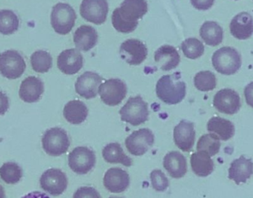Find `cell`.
<instances>
[{
	"mask_svg": "<svg viewBox=\"0 0 253 198\" xmlns=\"http://www.w3.org/2000/svg\"><path fill=\"white\" fill-rule=\"evenodd\" d=\"M216 77L213 73L209 71H200L194 77L196 89L201 92H210L216 87Z\"/></svg>",
	"mask_w": 253,
	"mask_h": 198,
	"instance_id": "836d02e7",
	"label": "cell"
},
{
	"mask_svg": "<svg viewBox=\"0 0 253 198\" xmlns=\"http://www.w3.org/2000/svg\"><path fill=\"white\" fill-rule=\"evenodd\" d=\"M154 135L149 129H141L132 132L126 140L127 151L134 156L144 155L153 147Z\"/></svg>",
	"mask_w": 253,
	"mask_h": 198,
	"instance_id": "30bf717a",
	"label": "cell"
},
{
	"mask_svg": "<svg viewBox=\"0 0 253 198\" xmlns=\"http://www.w3.org/2000/svg\"><path fill=\"white\" fill-rule=\"evenodd\" d=\"M200 36L208 46H217L222 42L224 32L217 22L207 21L201 27Z\"/></svg>",
	"mask_w": 253,
	"mask_h": 198,
	"instance_id": "f1b7e54d",
	"label": "cell"
},
{
	"mask_svg": "<svg viewBox=\"0 0 253 198\" xmlns=\"http://www.w3.org/2000/svg\"><path fill=\"white\" fill-rule=\"evenodd\" d=\"M103 183L110 193L119 194L126 191L129 187V175L120 168H111L105 173Z\"/></svg>",
	"mask_w": 253,
	"mask_h": 198,
	"instance_id": "ac0fdd59",
	"label": "cell"
},
{
	"mask_svg": "<svg viewBox=\"0 0 253 198\" xmlns=\"http://www.w3.org/2000/svg\"><path fill=\"white\" fill-rule=\"evenodd\" d=\"M158 98L168 105L179 103L186 96V84L180 73L165 75L159 79L156 87Z\"/></svg>",
	"mask_w": 253,
	"mask_h": 198,
	"instance_id": "7a4b0ae2",
	"label": "cell"
},
{
	"mask_svg": "<svg viewBox=\"0 0 253 198\" xmlns=\"http://www.w3.org/2000/svg\"><path fill=\"white\" fill-rule=\"evenodd\" d=\"M44 151L48 155L58 157L65 154L70 147L68 134L61 128H52L46 131L42 140Z\"/></svg>",
	"mask_w": 253,
	"mask_h": 198,
	"instance_id": "8992f818",
	"label": "cell"
},
{
	"mask_svg": "<svg viewBox=\"0 0 253 198\" xmlns=\"http://www.w3.org/2000/svg\"><path fill=\"white\" fill-rule=\"evenodd\" d=\"M219 138L214 134H207L201 137L197 144V150L208 153L211 157L218 154L221 148Z\"/></svg>",
	"mask_w": 253,
	"mask_h": 198,
	"instance_id": "1f68e13d",
	"label": "cell"
},
{
	"mask_svg": "<svg viewBox=\"0 0 253 198\" xmlns=\"http://www.w3.org/2000/svg\"><path fill=\"white\" fill-rule=\"evenodd\" d=\"M212 63L214 68L220 74L233 75L242 66V56L233 48L223 47L213 53Z\"/></svg>",
	"mask_w": 253,
	"mask_h": 198,
	"instance_id": "3957f363",
	"label": "cell"
},
{
	"mask_svg": "<svg viewBox=\"0 0 253 198\" xmlns=\"http://www.w3.org/2000/svg\"><path fill=\"white\" fill-rule=\"evenodd\" d=\"M19 20L14 12L10 10H0V34L10 35L19 28Z\"/></svg>",
	"mask_w": 253,
	"mask_h": 198,
	"instance_id": "f546056e",
	"label": "cell"
},
{
	"mask_svg": "<svg viewBox=\"0 0 253 198\" xmlns=\"http://www.w3.org/2000/svg\"><path fill=\"white\" fill-rule=\"evenodd\" d=\"M102 157L107 163H121L126 167L132 164V159L124 152V150L118 143H112L107 145L102 150Z\"/></svg>",
	"mask_w": 253,
	"mask_h": 198,
	"instance_id": "83f0119b",
	"label": "cell"
},
{
	"mask_svg": "<svg viewBox=\"0 0 253 198\" xmlns=\"http://www.w3.org/2000/svg\"><path fill=\"white\" fill-rule=\"evenodd\" d=\"M108 10L107 0H83L80 6L83 19L96 25H102L106 21Z\"/></svg>",
	"mask_w": 253,
	"mask_h": 198,
	"instance_id": "8fae6325",
	"label": "cell"
},
{
	"mask_svg": "<svg viewBox=\"0 0 253 198\" xmlns=\"http://www.w3.org/2000/svg\"><path fill=\"white\" fill-rule=\"evenodd\" d=\"M76 19L75 10L66 3H58L52 9L50 23L53 30L61 35H66L71 32L75 25Z\"/></svg>",
	"mask_w": 253,
	"mask_h": 198,
	"instance_id": "277c9868",
	"label": "cell"
},
{
	"mask_svg": "<svg viewBox=\"0 0 253 198\" xmlns=\"http://www.w3.org/2000/svg\"><path fill=\"white\" fill-rule=\"evenodd\" d=\"M213 105L219 112L226 114H236L240 110V97L236 91L230 89H221L213 98Z\"/></svg>",
	"mask_w": 253,
	"mask_h": 198,
	"instance_id": "5bb4252c",
	"label": "cell"
},
{
	"mask_svg": "<svg viewBox=\"0 0 253 198\" xmlns=\"http://www.w3.org/2000/svg\"><path fill=\"white\" fill-rule=\"evenodd\" d=\"M44 91V84L42 80L31 76L22 81L19 89V98L24 102L32 103L40 100Z\"/></svg>",
	"mask_w": 253,
	"mask_h": 198,
	"instance_id": "d6986e66",
	"label": "cell"
},
{
	"mask_svg": "<svg viewBox=\"0 0 253 198\" xmlns=\"http://www.w3.org/2000/svg\"><path fill=\"white\" fill-rule=\"evenodd\" d=\"M208 130L216 135L220 140L227 141L235 135V126L230 120L220 117H213L208 121Z\"/></svg>",
	"mask_w": 253,
	"mask_h": 198,
	"instance_id": "d4e9b609",
	"label": "cell"
},
{
	"mask_svg": "<svg viewBox=\"0 0 253 198\" xmlns=\"http://www.w3.org/2000/svg\"><path fill=\"white\" fill-rule=\"evenodd\" d=\"M0 178L7 184H16L22 178V170L16 163L8 162L0 168Z\"/></svg>",
	"mask_w": 253,
	"mask_h": 198,
	"instance_id": "d6a6232c",
	"label": "cell"
},
{
	"mask_svg": "<svg viewBox=\"0 0 253 198\" xmlns=\"http://www.w3.org/2000/svg\"><path fill=\"white\" fill-rule=\"evenodd\" d=\"M147 10L146 0H124L120 7L113 12V26L119 32H132L138 26V21L147 13Z\"/></svg>",
	"mask_w": 253,
	"mask_h": 198,
	"instance_id": "6da1fadb",
	"label": "cell"
},
{
	"mask_svg": "<svg viewBox=\"0 0 253 198\" xmlns=\"http://www.w3.org/2000/svg\"><path fill=\"white\" fill-rule=\"evenodd\" d=\"M245 95L247 103L253 108V82L249 83L245 88Z\"/></svg>",
	"mask_w": 253,
	"mask_h": 198,
	"instance_id": "ab89813d",
	"label": "cell"
},
{
	"mask_svg": "<svg viewBox=\"0 0 253 198\" xmlns=\"http://www.w3.org/2000/svg\"><path fill=\"white\" fill-rule=\"evenodd\" d=\"M164 167L169 176L175 179L183 178L187 172V163L185 157L178 151H171L164 158Z\"/></svg>",
	"mask_w": 253,
	"mask_h": 198,
	"instance_id": "603a6c76",
	"label": "cell"
},
{
	"mask_svg": "<svg viewBox=\"0 0 253 198\" xmlns=\"http://www.w3.org/2000/svg\"><path fill=\"white\" fill-rule=\"evenodd\" d=\"M5 198V193H4V189L0 185V198Z\"/></svg>",
	"mask_w": 253,
	"mask_h": 198,
	"instance_id": "60d3db41",
	"label": "cell"
},
{
	"mask_svg": "<svg viewBox=\"0 0 253 198\" xmlns=\"http://www.w3.org/2000/svg\"><path fill=\"white\" fill-rule=\"evenodd\" d=\"M96 155L87 147H77L68 156V164L73 172L78 175H85L96 164Z\"/></svg>",
	"mask_w": 253,
	"mask_h": 198,
	"instance_id": "ba28073f",
	"label": "cell"
},
{
	"mask_svg": "<svg viewBox=\"0 0 253 198\" xmlns=\"http://www.w3.org/2000/svg\"><path fill=\"white\" fill-rule=\"evenodd\" d=\"M192 5L200 10H206L211 8L215 0H190Z\"/></svg>",
	"mask_w": 253,
	"mask_h": 198,
	"instance_id": "74e56055",
	"label": "cell"
},
{
	"mask_svg": "<svg viewBox=\"0 0 253 198\" xmlns=\"http://www.w3.org/2000/svg\"><path fill=\"white\" fill-rule=\"evenodd\" d=\"M181 50L186 57L196 59L203 55L205 46L198 39L189 38L183 42L181 44Z\"/></svg>",
	"mask_w": 253,
	"mask_h": 198,
	"instance_id": "e575fe53",
	"label": "cell"
},
{
	"mask_svg": "<svg viewBox=\"0 0 253 198\" xmlns=\"http://www.w3.org/2000/svg\"><path fill=\"white\" fill-rule=\"evenodd\" d=\"M74 42L79 50L88 51L97 44V32L90 25H82L74 33Z\"/></svg>",
	"mask_w": 253,
	"mask_h": 198,
	"instance_id": "cb8c5ba5",
	"label": "cell"
},
{
	"mask_svg": "<svg viewBox=\"0 0 253 198\" xmlns=\"http://www.w3.org/2000/svg\"><path fill=\"white\" fill-rule=\"evenodd\" d=\"M31 63L36 72L46 73L52 68L53 59L48 52L40 50L31 55Z\"/></svg>",
	"mask_w": 253,
	"mask_h": 198,
	"instance_id": "4dcf8cb0",
	"label": "cell"
},
{
	"mask_svg": "<svg viewBox=\"0 0 253 198\" xmlns=\"http://www.w3.org/2000/svg\"><path fill=\"white\" fill-rule=\"evenodd\" d=\"M40 186L44 191L53 196L63 194L68 187V178L60 169H50L40 178Z\"/></svg>",
	"mask_w": 253,
	"mask_h": 198,
	"instance_id": "7c38bea8",
	"label": "cell"
},
{
	"mask_svg": "<svg viewBox=\"0 0 253 198\" xmlns=\"http://www.w3.org/2000/svg\"><path fill=\"white\" fill-rule=\"evenodd\" d=\"M57 66L64 74L74 75L83 66V56L78 49H71L63 50L58 56Z\"/></svg>",
	"mask_w": 253,
	"mask_h": 198,
	"instance_id": "e0dca14e",
	"label": "cell"
},
{
	"mask_svg": "<svg viewBox=\"0 0 253 198\" xmlns=\"http://www.w3.org/2000/svg\"><path fill=\"white\" fill-rule=\"evenodd\" d=\"M190 164L193 172L199 177H208L214 170V163L211 156L205 151H198L192 154Z\"/></svg>",
	"mask_w": 253,
	"mask_h": 198,
	"instance_id": "4316f807",
	"label": "cell"
},
{
	"mask_svg": "<svg viewBox=\"0 0 253 198\" xmlns=\"http://www.w3.org/2000/svg\"><path fill=\"white\" fill-rule=\"evenodd\" d=\"M155 62L162 71H170L178 66L181 58L176 49L171 46L159 48L154 55Z\"/></svg>",
	"mask_w": 253,
	"mask_h": 198,
	"instance_id": "7402d4cb",
	"label": "cell"
},
{
	"mask_svg": "<svg viewBox=\"0 0 253 198\" xmlns=\"http://www.w3.org/2000/svg\"><path fill=\"white\" fill-rule=\"evenodd\" d=\"M26 63L16 50H8L0 54V74L9 80L19 78L25 72Z\"/></svg>",
	"mask_w": 253,
	"mask_h": 198,
	"instance_id": "52a82bcc",
	"label": "cell"
},
{
	"mask_svg": "<svg viewBox=\"0 0 253 198\" xmlns=\"http://www.w3.org/2000/svg\"><path fill=\"white\" fill-rule=\"evenodd\" d=\"M64 117L68 123L80 125L85 121L88 115V109L84 102L80 100H71L65 105Z\"/></svg>",
	"mask_w": 253,
	"mask_h": 198,
	"instance_id": "484cf974",
	"label": "cell"
},
{
	"mask_svg": "<svg viewBox=\"0 0 253 198\" xmlns=\"http://www.w3.org/2000/svg\"><path fill=\"white\" fill-rule=\"evenodd\" d=\"M9 108V100L7 97L0 92V116L4 115Z\"/></svg>",
	"mask_w": 253,
	"mask_h": 198,
	"instance_id": "f35d334b",
	"label": "cell"
},
{
	"mask_svg": "<svg viewBox=\"0 0 253 198\" xmlns=\"http://www.w3.org/2000/svg\"><path fill=\"white\" fill-rule=\"evenodd\" d=\"M150 180L153 188L156 191L165 192L169 187V181L166 175L159 169H156L151 172Z\"/></svg>",
	"mask_w": 253,
	"mask_h": 198,
	"instance_id": "d590c367",
	"label": "cell"
},
{
	"mask_svg": "<svg viewBox=\"0 0 253 198\" xmlns=\"http://www.w3.org/2000/svg\"><path fill=\"white\" fill-rule=\"evenodd\" d=\"M253 174V163L251 159L241 156L239 159L233 160L229 169V176L237 185L245 184Z\"/></svg>",
	"mask_w": 253,
	"mask_h": 198,
	"instance_id": "44dd1931",
	"label": "cell"
},
{
	"mask_svg": "<svg viewBox=\"0 0 253 198\" xmlns=\"http://www.w3.org/2000/svg\"><path fill=\"white\" fill-rule=\"evenodd\" d=\"M102 82V78L99 74L86 71L77 79L75 85L76 92L83 98L93 99L97 95Z\"/></svg>",
	"mask_w": 253,
	"mask_h": 198,
	"instance_id": "9a60e30c",
	"label": "cell"
},
{
	"mask_svg": "<svg viewBox=\"0 0 253 198\" xmlns=\"http://www.w3.org/2000/svg\"><path fill=\"white\" fill-rule=\"evenodd\" d=\"M120 51L122 59L130 65H140L147 56L145 45L136 39H129L125 41L121 45Z\"/></svg>",
	"mask_w": 253,
	"mask_h": 198,
	"instance_id": "4fadbf2b",
	"label": "cell"
},
{
	"mask_svg": "<svg viewBox=\"0 0 253 198\" xmlns=\"http://www.w3.org/2000/svg\"><path fill=\"white\" fill-rule=\"evenodd\" d=\"M99 92L104 103L110 106H115L120 105L126 98L127 89L123 80L110 79L101 85Z\"/></svg>",
	"mask_w": 253,
	"mask_h": 198,
	"instance_id": "9c48e42d",
	"label": "cell"
},
{
	"mask_svg": "<svg viewBox=\"0 0 253 198\" xmlns=\"http://www.w3.org/2000/svg\"><path fill=\"white\" fill-rule=\"evenodd\" d=\"M74 198H100V195L91 187H82L77 190Z\"/></svg>",
	"mask_w": 253,
	"mask_h": 198,
	"instance_id": "8d00e7d4",
	"label": "cell"
},
{
	"mask_svg": "<svg viewBox=\"0 0 253 198\" xmlns=\"http://www.w3.org/2000/svg\"><path fill=\"white\" fill-rule=\"evenodd\" d=\"M173 139L175 145L184 152L191 151L196 140V131L194 124L190 122L182 120L173 131Z\"/></svg>",
	"mask_w": 253,
	"mask_h": 198,
	"instance_id": "2e32d148",
	"label": "cell"
},
{
	"mask_svg": "<svg viewBox=\"0 0 253 198\" xmlns=\"http://www.w3.org/2000/svg\"><path fill=\"white\" fill-rule=\"evenodd\" d=\"M230 32L235 38L245 40L253 34V16L248 12H242L236 15L230 25Z\"/></svg>",
	"mask_w": 253,
	"mask_h": 198,
	"instance_id": "ffe728a7",
	"label": "cell"
},
{
	"mask_svg": "<svg viewBox=\"0 0 253 198\" xmlns=\"http://www.w3.org/2000/svg\"><path fill=\"white\" fill-rule=\"evenodd\" d=\"M120 114L123 121L138 126L148 120V105L141 96L130 98L121 108Z\"/></svg>",
	"mask_w": 253,
	"mask_h": 198,
	"instance_id": "5b68a950",
	"label": "cell"
}]
</instances>
